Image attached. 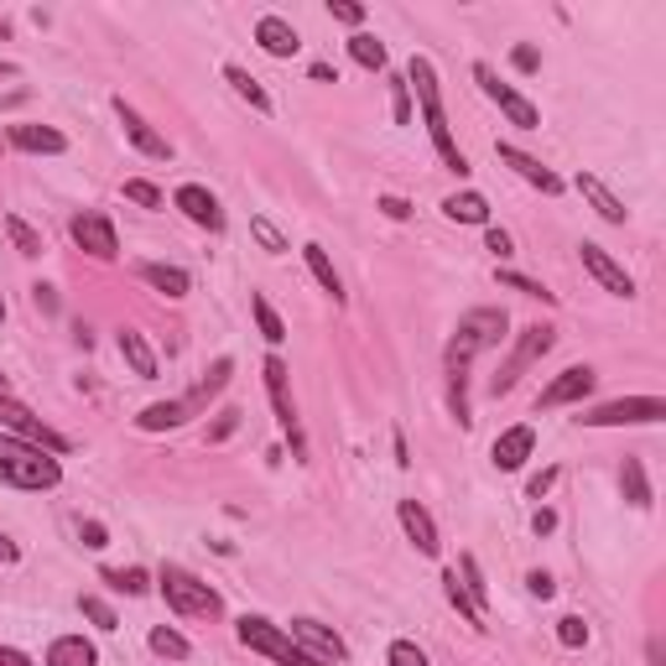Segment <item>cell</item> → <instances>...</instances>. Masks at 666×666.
<instances>
[{"label": "cell", "instance_id": "1", "mask_svg": "<svg viewBox=\"0 0 666 666\" xmlns=\"http://www.w3.org/2000/svg\"><path fill=\"white\" fill-rule=\"evenodd\" d=\"M505 329H510V318L499 308H474L458 318L448 349H443V365H448V406L464 428L474 422V417H469V365H474L484 349H495L499 338H505Z\"/></svg>", "mask_w": 666, "mask_h": 666}, {"label": "cell", "instance_id": "2", "mask_svg": "<svg viewBox=\"0 0 666 666\" xmlns=\"http://www.w3.org/2000/svg\"><path fill=\"white\" fill-rule=\"evenodd\" d=\"M406 84H417V104H422V120H428L432 151L443 157V166H448V172H458V177H469V157L458 151V141H453V125H448V110H443L437 69H432L428 58H411V63H406Z\"/></svg>", "mask_w": 666, "mask_h": 666}, {"label": "cell", "instance_id": "3", "mask_svg": "<svg viewBox=\"0 0 666 666\" xmlns=\"http://www.w3.org/2000/svg\"><path fill=\"white\" fill-rule=\"evenodd\" d=\"M58 479H63V464L52 453L0 432V484H11V490H58Z\"/></svg>", "mask_w": 666, "mask_h": 666}, {"label": "cell", "instance_id": "4", "mask_svg": "<svg viewBox=\"0 0 666 666\" xmlns=\"http://www.w3.org/2000/svg\"><path fill=\"white\" fill-rule=\"evenodd\" d=\"M157 589H162L166 609L183 619H219L224 615V599H219V589H209L203 578H193L188 568H172L166 563L162 578H157Z\"/></svg>", "mask_w": 666, "mask_h": 666}, {"label": "cell", "instance_id": "5", "mask_svg": "<svg viewBox=\"0 0 666 666\" xmlns=\"http://www.w3.org/2000/svg\"><path fill=\"white\" fill-rule=\"evenodd\" d=\"M235 636H239V645H245V651L271 656L276 666H329V662H318V656H308L303 645L286 636L282 625H271V619H261V615H245L235 625Z\"/></svg>", "mask_w": 666, "mask_h": 666}, {"label": "cell", "instance_id": "6", "mask_svg": "<svg viewBox=\"0 0 666 666\" xmlns=\"http://www.w3.org/2000/svg\"><path fill=\"white\" fill-rule=\"evenodd\" d=\"M261 375H266V396H271V411H276L282 432L292 437V458H297V464H308V437H303V422H297V402H292V385H286V359L266 355Z\"/></svg>", "mask_w": 666, "mask_h": 666}, {"label": "cell", "instance_id": "7", "mask_svg": "<svg viewBox=\"0 0 666 666\" xmlns=\"http://www.w3.org/2000/svg\"><path fill=\"white\" fill-rule=\"evenodd\" d=\"M0 422L11 428V437H22V443H32V448H42V453H52V458H63V453L73 448L63 432H52L48 422H42L37 411H26V406L16 402V396H11V391L0 396Z\"/></svg>", "mask_w": 666, "mask_h": 666}, {"label": "cell", "instance_id": "8", "mask_svg": "<svg viewBox=\"0 0 666 666\" xmlns=\"http://www.w3.org/2000/svg\"><path fill=\"white\" fill-rule=\"evenodd\" d=\"M666 417L662 396H619V402H604L594 411H583L589 428H651Z\"/></svg>", "mask_w": 666, "mask_h": 666}, {"label": "cell", "instance_id": "9", "mask_svg": "<svg viewBox=\"0 0 666 666\" xmlns=\"http://www.w3.org/2000/svg\"><path fill=\"white\" fill-rule=\"evenodd\" d=\"M552 344H557V333L547 329V323H531V329H521V338H516V349H510V359L499 365L495 375V396H505V391H516V381H521L526 370L536 365V359L547 355Z\"/></svg>", "mask_w": 666, "mask_h": 666}, {"label": "cell", "instance_id": "10", "mask_svg": "<svg viewBox=\"0 0 666 666\" xmlns=\"http://www.w3.org/2000/svg\"><path fill=\"white\" fill-rule=\"evenodd\" d=\"M474 78H479V89L499 104V115L510 120V125H521V131H536V125H542V110H536L526 95H516V89H510V84H505L490 63H474Z\"/></svg>", "mask_w": 666, "mask_h": 666}, {"label": "cell", "instance_id": "11", "mask_svg": "<svg viewBox=\"0 0 666 666\" xmlns=\"http://www.w3.org/2000/svg\"><path fill=\"white\" fill-rule=\"evenodd\" d=\"M578 261H583V271H589V276H594V282L604 286L609 297H625V303L636 297V282H630V271H625V266H619L615 256L604 250V245L583 239V245H578Z\"/></svg>", "mask_w": 666, "mask_h": 666}, {"label": "cell", "instance_id": "12", "mask_svg": "<svg viewBox=\"0 0 666 666\" xmlns=\"http://www.w3.org/2000/svg\"><path fill=\"white\" fill-rule=\"evenodd\" d=\"M69 235L78 250H89L95 261H115L120 256V239H115V224H110V214H99V209H84V214L69 224Z\"/></svg>", "mask_w": 666, "mask_h": 666}, {"label": "cell", "instance_id": "13", "mask_svg": "<svg viewBox=\"0 0 666 666\" xmlns=\"http://www.w3.org/2000/svg\"><path fill=\"white\" fill-rule=\"evenodd\" d=\"M286 636L303 645L308 656H318V662H329V666H344V662H349V645L338 641V630H329V625H318V619H308V615L292 619V625H286Z\"/></svg>", "mask_w": 666, "mask_h": 666}, {"label": "cell", "instance_id": "14", "mask_svg": "<svg viewBox=\"0 0 666 666\" xmlns=\"http://www.w3.org/2000/svg\"><path fill=\"white\" fill-rule=\"evenodd\" d=\"M594 385H599V375H594V370H589V365H568V370H563V375H557V381H552L547 391L536 396V411H557V406H578V402H583V396H589V391H594Z\"/></svg>", "mask_w": 666, "mask_h": 666}, {"label": "cell", "instance_id": "15", "mask_svg": "<svg viewBox=\"0 0 666 666\" xmlns=\"http://www.w3.org/2000/svg\"><path fill=\"white\" fill-rule=\"evenodd\" d=\"M115 115H120L125 136H131V146H136L141 157H151V162H166V157H172V141H166V136H157V125H151L141 110H131L125 99H115Z\"/></svg>", "mask_w": 666, "mask_h": 666}, {"label": "cell", "instance_id": "16", "mask_svg": "<svg viewBox=\"0 0 666 666\" xmlns=\"http://www.w3.org/2000/svg\"><path fill=\"white\" fill-rule=\"evenodd\" d=\"M495 157H499V162H505V166H510L516 177H526L531 188H542V193H547V198H557V193H563V177H557L552 166H542V162H536L531 151H521V146L499 141V146H495Z\"/></svg>", "mask_w": 666, "mask_h": 666}, {"label": "cell", "instance_id": "17", "mask_svg": "<svg viewBox=\"0 0 666 666\" xmlns=\"http://www.w3.org/2000/svg\"><path fill=\"white\" fill-rule=\"evenodd\" d=\"M396 516H402V531L406 542L422 552V557H437L443 552V536H437V521H432L428 510H422V499H402L396 505Z\"/></svg>", "mask_w": 666, "mask_h": 666}, {"label": "cell", "instance_id": "18", "mask_svg": "<svg viewBox=\"0 0 666 666\" xmlns=\"http://www.w3.org/2000/svg\"><path fill=\"white\" fill-rule=\"evenodd\" d=\"M172 203L183 209V214L198 224V230H209V235H219L224 230V209H219V198L209 188H198V183H183V188L172 193Z\"/></svg>", "mask_w": 666, "mask_h": 666}, {"label": "cell", "instance_id": "19", "mask_svg": "<svg viewBox=\"0 0 666 666\" xmlns=\"http://www.w3.org/2000/svg\"><path fill=\"white\" fill-rule=\"evenodd\" d=\"M531 453H536V432L521 422V428H505V432H499L495 448H490V458H495V469H505V474H510V469H521Z\"/></svg>", "mask_w": 666, "mask_h": 666}, {"label": "cell", "instance_id": "20", "mask_svg": "<svg viewBox=\"0 0 666 666\" xmlns=\"http://www.w3.org/2000/svg\"><path fill=\"white\" fill-rule=\"evenodd\" d=\"M11 146H22V151H37V157H63L69 151V136L63 131H52V125H11Z\"/></svg>", "mask_w": 666, "mask_h": 666}, {"label": "cell", "instance_id": "21", "mask_svg": "<svg viewBox=\"0 0 666 666\" xmlns=\"http://www.w3.org/2000/svg\"><path fill=\"white\" fill-rule=\"evenodd\" d=\"M136 276H141L146 286H157L162 297H172V303H177V297H188V292H193V276H188V271H183V266L141 261V266H136Z\"/></svg>", "mask_w": 666, "mask_h": 666}, {"label": "cell", "instance_id": "22", "mask_svg": "<svg viewBox=\"0 0 666 666\" xmlns=\"http://www.w3.org/2000/svg\"><path fill=\"white\" fill-rule=\"evenodd\" d=\"M256 42H261L271 58H292V52L303 48V37H297V26L282 22V16H261L256 22Z\"/></svg>", "mask_w": 666, "mask_h": 666}, {"label": "cell", "instance_id": "23", "mask_svg": "<svg viewBox=\"0 0 666 666\" xmlns=\"http://www.w3.org/2000/svg\"><path fill=\"white\" fill-rule=\"evenodd\" d=\"M578 193H583V198L594 203V214L604 219V224H625V219H630V209H625V203H619L615 193H609L604 183H599L594 172H578Z\"/></svg>", "mask_w": 666, "mask_h": 666}, {"label": "cell", "instance_id": "24", "mask_svg": "<svg viewBox=\"0 0 666 666\" xmlns=\"http://www.w3.org/2000/svg\"><path fill=\"white\" fill-rule=\"evenodd\" d=\"M188 417H193L188 402H151L141 417H136V428L141 432H172V428H183Z\"/></svg>", "mask_w": 666, "mask_h": 666}, {"label": "cell", "instance_id": "25", "mask_svg": "<svg viewBox=\"0 0 666 666\" xmlns=\"http://www.w3.org/2000/svg\"><path fill=\"white\" fill-rule=\"evenodd\" d=\"M48 666H99V651L84 636H58L48 645Z\"/></svg>", "mask_w": 666, "mask_h": 666}, {"label": "cell", "instance_id": "26", "mask_svg": "<svg viewBox=\"0 0 666 666\" xmlns=\"http://www.w3.org/2000/svg\"><path fill=\"white\" fill-rule=\"evenodd\" d=\"M443 214L453 219V224H490V198L484 193H453V198H443Z\"/></svg>", "mask_w": 666, "mask_h": 666}, {"label": "cell", "instance_id": "27", "mask_svg": "<svg viewBox=\"0 0 666 666\" xmlns=\"http://www.w3.org/2000/svg\"><path fill=\"white\" fill-rule=\"evenodd\" d=\"M224 84H230V89H235V95L245 99V104H250L256 115H271V110H276V104H271V95H266L261 84H256L250 73L239 69V63H224Z\"/></svg>", "mask_w": 666, "mask_h": 666}, {"label": "cell", "instance_id": "28", "mask_svg": "<svg viewBox=\"0 0 666 666\" xmlns=\"http://www.w3.org/2000/svg\"><path fill=\"white\" fill-rule=\"evenodd\" d=\"M120 355H125V365H131L141 381H157V355H151V344H146L136 329H120Z\"/></svg>", "mask_w": 666, "mask_h": 666}, {"label": "cell", "instance_id": "29", "mask_svg": "<svg viewBox=\"0 0 666 666\" xmlns=\"http://www.w3.org/2000/svg\"><path fill=\"white\" fill-rule=\"evenodd\" d=\"M230 375H235V359H230V355H219V359H214V370H209V375L198 381V391H193V396H183V402H188L193 411H203V406H209V402L219 396V391L230 385Z\"/></svg>", "mask_w": 666, "mask_h": 666}, {"label": "cell", "instance_id": "30", "mask_svg": "<svg viewBox=\"0 0 666 666\" xmlns=\"http://www.w3.org/2000/svg\"><path fill=\"white\" fill-rule=\"evenodd\" d=\"M303 261H308V271H312V282L329 292L333 303H344V282H338V271H333V261H329V250L323 245H303Z\"/></svg>", "mask_w": 666, "mask_h": 666}, {"label": "cell", "instance_id": "31", "mask_svg": "<svg viewBox=\"0 0 666 666\" xmlns=\"http://www.w3.org/2000/svg\"><path fill=\"white\" fill-rule=\"evenodd\" d=\"M443 594H448V604L458 609V615H464V625H474V630H490V625H484L490 615H479V609H474V599H469V589H464V578H458L453 568L443 572Z\"/></svg>", "mask_w": 666, "mask_h": 666}, {"label": "cell", "instance_id": "32", "mask_svg": "<svg viewBox=\"0 0 666 666\" xmlns=\"http://www.w3.org/2000/svg\"><path fill=\"white\" fill-rule=\"evenodd\" d=\"M458 578H464V589H469V599H474V609L479 615H490V583H484V572H479V557L474 552H464V557H458Z\"/></svg>", "mask_w": 666, "mask_h": 666}, {"label": "cell", "instance_id": "33", "mask_svg": "<svg viewBox=\"0 0 666 666\" xmlns=\"http://www.w3.org/2000/svg\"><path fill=\"white\" fill-rule=\"evenodd\" d=\"M619 484H625V499H630L636 510H645V505H651V479H645V464H641V458H625V469H619Z\"/></svg>", "mask_w": 666, "mask_h": 666}, {"label": "cell", "instance_id": "34", "mask_svg": "<svg viewBox=\"0 0 666 666\" xmlns=\"http://www.w3.org/2000/svg\"><path fill=\"white\" fill-rule=\"evenodd\" d=\"M349 58H355L365 73H381L385 69V42L381 37H370V32H355V37H349Z\"/></svg>", "mask_w": 666, "mask_h": 666}, {"label": "cell", "instance_id": "35", "mask_svg": "<svg viewBox=\"0 0 666 666\" xmlns=\"http://www.w3.org/2000/svg\"><path fill=\"white\" fill-rule=\"evenodd\" d=\"M115 594H131V599H141L146 589H151V578H146V568H104L99 572Z\"/></svg>", "mask_w": 666, "mask_h": 666}, {"label": "cell", "instance_id": "36", "mask_svg": "<svg viewBox=\"0 0 666 666\" xmlns=\"http://www.w3.org/2000/svg\"><path fill=\"white\" fill-rule=\"evenodd\" d=\"M250 312H256V329H261V338H266V344H282V338H286V323H282V318H276V308L266 303L261 292L250 297Z\"/></svg>", "mask_w": 666, "mask_h": 666}, {"label": "cell", "instance_id": "37", "mask_svg": "<svg viewBox=\"0 0 666 666\" xmlns=\"http://www.w3.org/2000/svg\"><path fill=\"white\" fill-rule=\"evenodd\" d=\"M151 651H157V656H166V662H188V656H193V645L183 641L177 630H166V625H157V630H151Z\"/></svg>", "mask_w": 666, "mask_h": 666}, {"label": "cell", "instance_id": "38", "mask_svg": "<svg viewBox=\"0 0 666 666\" xmlns=\"http://www.w3.org/2000/svg\"><path fill=\"white\" fill-rule=\"evenodd\" d=\"M250 235L261 239V250H266V256H286V250H292V245H286V235H282V230H276V224H271L266 214L250 219Z\"/></svg>", "mask_w": 666, "mask_h": 666}, {"label": "cell", "instance_id": "39", "mask_svg": "<svg viewBox=\"0 0 666 666\" xmlns=\"http://www.w3.org/2000/svg\"><path fill=\"white\" fill-rule=\"evenodd\" d=\"M5 235H11V245H16L22 256H42V235H37L26 219H5Z\"/></svg>", "mask_w": 666, "mask_h": 666}, {"label": "cell", "instance_id": "40", "mask_svg": "<svg viewBox=\"0 0 666 666\" xmlns=\"http://www.w3.org/2000/svg\"><path fill=\"white\" fill-rule=\"evenodd\" d=\"M125 198H131L136 209H162L166 203L162 188H157V183H146V177H125Z\"/></svg>", "mask_w": 666, "mask_h": 666}, {"label": "cell", "instance_id": "41", "mask_svg": "<svg viewBox=\"0 0 666 666\" xmlns=\"http://www.w3.org/2000/svg\"><path fill=\"white\" fill-rule=\"evenodd\" d=\"M557 645H568V651H583L589 645V625L578 615H563L557 619Z\"/></svg>", "mask_w": 666, "mask_h": 666}, {"label": "cell", "instance_id": "42", "mask_svg": "<svg viewBox=\"0 0 666 666\" xmlns=\"http://www.w3.org/2000/svg\"><path fill=\"white\" fill-rule=\"evenodd\" d=\"M78 609H84V615L95 619V630H120L115 609H110V604H104V599H99V594H84V599H78Z\"/></svg>", "mask_w": 666, "mask_h": 666}, {"label": "cell", "instance_id": "43", "mask_svg": "<svg viewBox=\"0 0 666 666\" xmlns=\"http://www.w3.org/2000/svg\"><path fill=\"white\" fill-rule=\"evenodd\" d=\"M385 666H428V651L417 641H391V651H385Z\"/></svg>", "mask_w": 666, "mask_h": 666}, {"label": "cell", "instance_id": "44", "mask_svg": "<svg viewBox=\"0 0 666 666\" xmlns=\"http://www.w3.org/2000/svg\"><path fill=\"white\" fill-rule=\"evenodd\" d=\"M499 286H510V292H521V297H542V303H557L542 282H531V276H521V271H499Z\"/></svg>", "mask_w": 666, "mask_h": 666}, {"label": "cell", "instance_id": "45", "mask_svg": "<svg viewBox=\"0 0 666 666\" xmlns=\"http://www.w3.org/2000/svg\"><path fill=\"white\" fill-rule=\"evenodd\" d=\"M391 115H396V125H406V120H411V84H406V73H396V78H391Z\"/></svg>", "mask_w": 666, "mask_h": 666}, {"label": "cell", "instance_id": "46", "mask_svg": "<svg viewBox=\"0 0 666 666\" xmlns=\"http://www.w3.org/2000/svg\"><path fill=\"white\" fill-rule=\"evenodd\" d=\"M329 16L344 26H359L365 22V5H355V0H329Z\"/></svg>", "mask_w": 666, "mask_h": 666}, {"label": "cell", "instance_id": "47", "mask_svg": "<svg viewBox=\"0 0 666 666\" xmlns=\"http://www.w3.org/2000/svg\"><path fill=\"white\" fill-rule=\"evenodd\" d=\"M78 542L89 552H99V547H110V531H104V521H84L78 526Z\"/></svg>", "mask_w": 666, "mask_h": 666}, {"label": "cell", "instance_id": "48", "mask_svg": "<svg viewBox=\"0 0 666 666\" xmlns=\"http://www.w3.org/2000/svg\"><path fill=\"white\" fill-rule=\"evenodd\" d=\"M484 250H490L495 261H510V256H516V245H510V235H505V230H490V235H484Z\"/></svg>", "mask_w": 666, "mask_h": 666}, {"label": "cell", "instance_id": "49", "mask_svg": "<svg viewBox=\"0 0 666 666\" xmlns=\"http://www.w3.org/2000/svg\"><path fill=\"white\" fill-rule=\"evenodd\" d=\"M235 428H239V411H235V406H224V411H219V422L209 428V443H224Z\"/></svg>", "mask_w": 666, "mask_h": 666}, {"label": "cell", "instance_id": "50", "mask_svg": "<svg viewBox=\"0 0 666 666\" xmlns=\"http://www.w3.org/2000/svg\"><path fill=\"white\" fill-rule=\"evenodd\" d=\"M375 209H381L385 219H396V224H402V219H411V203H406V198H396V193H385Z\"/></svg>", "mask_w": 666, "mask_h": 666}, {"label": "cell", "instance_id": "51", "mask_svg": "<svg viewBox=\"0 0 666 666\" xmlns=\"http://www.w3.org/2000/svg\"><path fill=\"white\" fill-rule=\"evenodd\" d=\"M510 63H516L521 73H536V69H542V52L531 48V42H521V48L510 52Z\"/></svg>", "mask_w": 666, "mask_h": 666}, {"label": "cell", "instance_id": "52", "mask_svg": "<svg viewBox=\"0 0 666 666\" xmlns=\"http://www.w3.org/2000/svg\"><path fill=\"white\" fill-rule=\"evenodd\" d=\"M526 589H531V599H552V594H557L552 572H531V578H526Z\"/></svg>", "mask_w": 666, "mask_h": 666}, {"label": "cell", "instance_id": "53", "mask_svg": "<svg viewBox=\"0 0 666 666\" xmlns=\"http://www.w3.org/2000/svg\"><path fill=\"white\" fill-rule=\"evenodd\" d=\"M552 484H557V469H542V474H531V484H526V495L531 499H542L552 490Z\"/></svg>", "mask_w": 666, "mask_h": 666}, {"label": "cell", "instance_id": "54", "mask_svg": "<svg viewBox=\"0 0 666 666\" xmlns=\"http://www.w3.org/2000/svg\"><path fill=\"white\" fill-rule=\"evenodd\" d=\"M32 303L42 312H58V292H52V286H32Z\"/></svg>", "mask_w": 666, "mask_h": 666}, {"label": "cell", "instance_id": "55", "mask_svg": "<svg viewBox=\"0 0 666 666\" xmlns=\"http://www.w3.org/2000/svg\"><path fill=\"white\" fill-rule=\"evenodd\" d=\"M531 531H536V536H552V531H557V510H536Z\"/></svg>", "mask_w": 666, "mask_h": 666}, {"label": "cell", "instance_id": "56", "mask_svg": "<svg viewBox=\"0 0 666 666\" xmlns=\"http://www.w3.org/2000/svg\"><path fill=\"white\" fill-rule=\"evenodd\" d=\"M0 666H32V656L16 651V645H0Z\"/></svg>", "mask_w": 666, "mask_h": 666}, {"label": "cell", "instance_id": "57", "mask_svg": "<svg viewBox=\"0 0 666 666\" xmlns=\"http://www.w3.org/2000/svg\"><path fill=\"white\" fill-rule=\"evenodd\" d=\"M16 557H22V547H16V542L0 531V563H16Z\"/></svg>", "mask_w": 666, "mask_h": 666}, {"label": "cell", "instance_id": "58", "mask_svg": "<svg viewBox=\"0 0 666 666\" xmlns=\"http://www.w3.org/2000/svg\"><path fill=\"white\" fill-rule=\"evenodd\" d=\"M312 78H318V84H333V78H338V73H333L329 63H312Z\"/></svg>", "mask_w": 666, "mask_h": 666}, {"label": "cell", "instance_id": "59", "mask_svg": "<svg viewBox=\"0 0 666 666\" xmlns=\"http://www.w3.org/2000/svg\"><path fill=\"white\" fill-rule=\"evenodd\" d=\"M0 78H16V63H5V58H0Z\"/></svg>", "mask_w": 666, "mask_h": 666}, {"label": "cell", "instance_id": "60", "mask_svg": "<svg viewBox=\"0 0 666 666\" xmlns=\"http://www.w3.org/2000/svg\"><path fill=\"white\" fill-rule=\"evenodd\" d=\"M5 37H11V22H5V16H0V42H5Z\"/></svg>", "mask_w": 666, "mask_h": 666}, {"label": "cell", "instance_id": "61", "mask_svg": "<svg viewBox=\"0 0 666 666\" xmlns=\"http://www.w3.org/2000/svg\"><path fill=\"white\" fill-rule=\"evenodd\" d=\"M0 323H5V303H0Z\"/></svg>", "mask_w": 666, "mask_h": 666}, {"label": "cell", "instance_id": "62", "mask_svg": "<svg viewBox=\"0 0 666 666\" xmlns=\"http://www.w3.org/2000/svg\"><path fill=\"white\" fill-rule=\"evenodd\" d=\"M5 391H11V385H5V381H0V396H5Z\"/></svg>", "mask_w": 666, "mask_h": 666}, {"label": "cell", "instance_id": "63", "mask_svg": "<svg viewBox=\"0 0 666 666\" xmlns=\"http://www.w3.org/2000/svg\"><path fill=\"white\" fill-rule=\"evenodd\" d=\"M0 151H5V141H0Z\"/></svg>", "mask_w": 666, "mask_h": 666}]
</instances>
